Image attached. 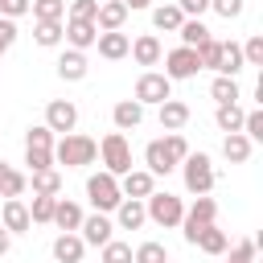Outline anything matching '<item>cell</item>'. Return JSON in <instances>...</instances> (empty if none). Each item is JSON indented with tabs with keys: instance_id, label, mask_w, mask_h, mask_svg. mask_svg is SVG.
Listing matches in <instances>:
<instances>
[{
	"instance_id": "cell-48",
	"label": "cell",
	"mask_w": 263,
	"mask_h": 263,
	"mask_svg": "<svg viewBox=\"0 0 263 263\" xmlns=\"http://www.w3.org/2000/svg\"><path fill=\"white\" fill-rule=\"evenodd\" d=\"M177 8H181V16L201 21V12H210V0H177Z\"/></svg>"
},
{
	"instance_id": "cell-19",
	"label": "cell",
	"mask_w": 263,
	"mask_h": 263,
	"mask_svg": "<svg viewBox=\"0 0 263 263\" xmlns=\"http://www.w3.org/2000/svg\"><path fill=\"white\" fill-rule=\"evenodd\" d=\"M115 222H119V230H140V226L148 222V214H144V201H136V197H123V201L115 205Z\"/></svg>"
},
{
	"instance_id": "cell-18",
	"label": "cell",
	"mask_w": 263,
	"mask_h": 263,
	"mask_svg": "<svg viewBox=\"0 0 263 263\" xmlns=\"http://www.w3.org/2000/svg\"><path fill=\"white\" fill-rule=\"evenodd\" d=\"M111 119H115V127H119V132H132V127H140V123H144V107H140L136 99H119V103L111 107Z\"/></svg>"
},
{
	"instance_id": "cell-47",
	"label": "cell",
	"mask_w": 263,
	"mask_h": 263,
	"mask_svg": "<svg viewBox=\"0 0 263 263\" xmlns=\"http://www.w3.org/2000/svg\"><path fill=\"white\" fill-rule=\"evenodd\" d=\"M29 12V0H0V16L4 21H16V16H25Z\"/></svg>"
},
{
	"instance_id": "cell-6",
	"label": "cell",
	"mask_w": 263,
	"mask_h": 263,
	"mask_svg": "<svg viewBox=\"0 0 263 263\" xmlns=\"http://www.w3.org/2000/svg\"><path fill=\"white\" fill-rule=\"evenodd\" d=\"M214 218H218V201L205 193V197H193V205L185 210V218H181V230H185V242L193 247L197 242V234L205 230V226H214Z\"/></svg>"
},
{
	"instance_id": "cell-22",
	"label": "cell",
	"mask_w": 263,
	"mask_h": 263,
	"mask_svg": "<svg viewBox=\"0 0 263 263\" xmlns=\"http://www.w3.org/2000/svg\"><path fill=\"white\" fill-rule=\"evenodd\" d=\"M185 123H189V103L164 99V103H160V127H164V132H181Z\"/></svg>"
},
{
	"instance_id": "cell-1",
	"label": "cell",
	"mask_w": 263,
	"mask_h": 263,
	"mask_svg": "<svg viewBox=\"0 0 263 263\" xmlns=\"http://www.w3.org/2000/svg\"><path fill=\"white\" fill-rule=\"evenodd\" d=\"M95 156H99V144H95L90 136L70 132V136H62V140H53V164L86 168V164H95Z\"/></svg>"
},
{
	"instance_id": "cell-29",
	"label": "cell",
	"mask_w": 263,
	"mask_h": 263,
	"mask_svg": "<svg viewBox=\"0 0 263 263\" xmlns=\"http://www.w3.org/2000/svg\"><path fill=\"white\" fill-rule=\"evenodd\" d=\"M181 21H185V16H181L177 4H156V8H152V25H156L160 33H177Z\"/></svg>"
},
{
	"instance_id": "cell-36",
	"label": "cell",
	"mask_w": 263,
	"mask_h": 263,
	"mask_svg": "<svg viewBox=\"0 0 263 263\" xmlns=\"http://www.w3.org/2000/svg\"><path fill=\"white\" fill-rule=\"evenodd\" d=\"M132 263H168V247L164 242H140L132 251Z\"/></svg>"
},
{
	"instance_id": "cell-25",
	"label": "cell",
	"mask_w": 263,
	"mask_h": 263,
	"mask_svg": "<svg viewBox=\"0 0 263 263\" xmlns=\"http://www.w3.org/2000/svg\"><path fill=\"white\" fill-rule=\"evenodd\" d=\"M251 148H255V144H251L242 132H230V136L222 140V156H226L230 164H247V160H251Z\"/></svg>"
},
{
	"instance_id": "cell-28",
	"label": "cell",
	"mask_w": 263,
	"mask_h": 263,
	"mask_svg": "<svg viewBox=\"0 0 263 263\" xmlns=\"http://www.w3.org/2000/svg\"><path fill=\"white\" fill-rule=\"evenodd\" d=\"M29 185H33V193H41V197H58V193H62V173H58V168L29 173Z\"/></svg>"
},
{
	"instance_id": "cell-15",
	"label": "cell",
	"mask_w": 263,
	"mask_h": 263,
	"mask_svg": "<svg viewBox=\"0 0 263 263\" xmlns=\"http://www.w3.org/2000/svg\"><path fill=\"white\" fill-rule=\"evenodd\" d=\"M86 70H90V62H86V53H78V49H66V53L58 58V78H62V82H82Z\"/></svg>"
},
{
	"instance_id": "cell-30",
	"label": "cell",
	"mask_w": 263,
	"mask_h": 263,
	"mask_svg": "<svg viewBox=\"0 0 263 263\" xmlns=\"http://www.w3.org/2000/svg\"><path fill=\"white\" fill-rule=\"evenodd\" d=\"M33 41H37L41 49L62 45V21H33Z\"/></svg>"
},
{
	"instance_id": "cell-51",
	"label": "cell",
	"mask_w": 263,
	"mask_h": 263,
	"mask_svg": "<svg viewBox=\"0 0 263 263\" xmlns=\"http://www.w3.org/2000/svg\"><path fill=\"white\" fill-rule=\"evenodd\" d=\"M123 8H127V12H136V8H152V0H123Z\"/></svg>"
},
{
	"instance_id": "cell-9",
	"label": "cell",
	"mask_w": 263,
	"mask_h": 263,
	"mask_svg": "<svg viewBox=\"0 0 263 263\" xmlns=\"http://www.w3.org/2000/svg\"><path fill=\"white\" fill-rule=\"evenodd\" d=\"M45 127H49L53 136H58V132L70 136V132L78 127V107H74L70 99H53V103L45 107Z\"/></svg>"
},
{
	"instance_id": "cell-35",
	"label": "cell",
	"mask_w": 263,
	"mask_h": 263,
	"mask_svg": "<svg viewBox=\"0 0 263 263\" xmlns=\"http://www.w3.org/2000/svg\"><path fill=\"white\" fill-rule=\"evenodd\" d=\"M53 205H58V197H41V193H33L29 222H37V226H49V222H53Z\"/></svg>"
},
{
	"instance_id": "cell-34",
	"label": "cell",
	"mask_w": 263,
	"mask_h": 263,
	"mask_svg": "<svg viewBox=\"0 0 263 263\" xmlns=\"http://www.w3.org/2000/svg\"><path fill=\"white\" fill-rule=\"evenodd\" d=\"M177 33H181V45H189V49H197V45H201V41L210 37V29H205V21H193V16H185Z\"/></svg>"
},
{
	"instance_id": "cell-14",
	"label": "cell",
	"mask_w": 263,
	"mask_h": 263,
	"mask_svg": "<svg viewBox=\"0 0 263 263\" xmlns=\"http://www.w3.org/2000/svg\"><path fill=\"white\" fill-rule=\"evenodd\" d=\"M123 21H127L123 0H103V4H99V12H95V29H99V33H119V29H123Z\"/></svg>"
},
{
	"instance_id": "cell-53",
	"label": "cell",
	"mask_w": 263,
	"mask_h": 263,
	"mask_svg": "<svg viewBox=\"0 0 263 263\" xmlns=\"http://www.w3.org/2000/svg\"><path fill=\"white\" fill-rule=\"evenodd\" d=\"M99 4H103V0H99Z\"/></svg>"
},
{
	"instance_id": "cell-43",
	"label": "cell",
	"mask_w": 263,
	"mask_h": 263,
	"mask_svg": "<svg viewBox=\"0 0 263 263\" xmlns=\"http://www.w3.org/2000/svg\"><path fill=\"white\" fill-rule=\"evenodd\" d=\"M255 251H259V242L255 238H242V242L230 247V259L226 263H255Z\"/></svg>"
},
{
	"instance_id": "cell-42",
	"label": "cell",
	"mask_w": 263,
	"mask_h": 263,
	"mask_svg": "<svg viewBox=\"0 0 263 263\" xmlns=\"http://www.w3.org/2000/svg\"><path fill=\"white\" fill-rule=\"evenodd\" d=\"M99 263H132V247L119 242V238H111V242L103 247V259H99Z\"/></svg>"
},
{
	"instance_id": "cell-21",
	"label": "cell",
	"mask_w": 263,
	"mask_h": 263,
	"mask_svg": "<svg viewBox=\"0 0 263 263\" xmlns=\"http://www.w3.org/2000/svg\"><path fill=\"white\" fill-rule=\"evenodd\" d=\"M242 70H247V62H242L238 41H222V53H218V74H222V78H238Z\"/></svg>"
},
{
	"instance_id": "cell-5",
	"label": "cell",
	"mask_w": 263,
	"mask_h": 263,
	"mask_svg": "<svg viewBox=\"0 0 263 263\" xmlns=\"http://www.w3.org/2000/svg\"><path fill=\"white\" fill-rule=\"evenodd\" d=\"M144 214H148V222L173 230V226H181V218H185V201H181L177 193H152V197H144Z\"/></svg>"
},
{
	"instance_id": "cell-11",
	"label": "cell",
	"mask_w": 263,
	"mask_h": 263,
	"mask_svg": "<svg viewBox=\"0 0 263 263\" xmlns=\"http://www.w3.org/2000/svg\"><path fill=\"white\" fill-rule=\"evenodd\" d=\"M119 193H123V197H136V201H144V197H152V193H156V177H152L148 168H132V173H123V177H119Z\"/></svg>"
},
{
	"instance_id": "cell-17",
	"label": "cell",
	"mask_w": 263,
	"mask_h": 263,
	"mask_svg": "<svg viewBox=\"0 0 263 263\" xmlns=\"http://www.w3.org/2000/svg\"><path fill=\"white\" fill-rule=\"evenodd\" d=\"M82 205L78 201H66V197H58V205H53V226L62 230V234H74L78 226H82Z\"/></svg>"
},
{
	"instance_id": "cell-50",
	"label": "cell",
	"mask_w": 263,
	"mask_h": 263,
	"mask_svg": "<svg viewBox=\"0 0 263 263\" xmlns=\"http://www.w3.org/2000/svg\"><path fill=\"white\" fill-rule=\"evenodd\" d=\"M8 251H12V234L0 226V255H8Z\"/></svg>"
},
{
	"instance_id": "cell-44",
	"label": "cell",
	"mask_w": 263,
	"mask_h": 263,
	"mask_svg": "<svg viewBox=\"0 0 263 263\" xmlns=\"http://www.w3.org/2000/svg\"><path fill=\"white\" fill-rule=\"evenodd\" d=\"M242 49V62L247 66H263V37L255 33V37H247V45H238Z\"/></svg>"
},
{
	"instance_id": "cell-2",
	"label": "cell",
	"mask_w": 263,
	"mask_h": 263,
	"mask_svg": "<svg viewBox=\"0 0 263 263\" xmlns=\"http://www.w3.org/2000/svg\"><path fill=\"white\" fill-rule=\"evenodd\" d=\"M181 177H185V189H189L193 197H205V193L214 189V181H218L214 160H210L205 152H189V156L181 160Z\"/></svg>"
},
{
	"instance_id": "cell-20",
	"label": "cell",
	"mask_w": 263,
	"mask_h": 263,
	"mask_svg": "<svg viewBox=\"0 0 263 263\" xmlns=\"http://www.w3.org/2000/svg\"><path fill=\"white\" fill-rule=\"evenodd\" d=\"M127 53H132V58H136L140 66H156L164 49H160V41H156V33H140V37L132 41V49H127Z\"/></svg>"
},
{
	"instance_id": "cell-38",
	"label": "cell",
	"mask_w": 263,
	"mask_h": 263,
	"mask_svg": "<svg viewBox=\"0 0 263 263\" xmlns=\"http://www.w3.org/2000/svg\"><path fill=\"white\" fill-rule=\"evenodd\" d=\"M25 164H29V173L53 168V148H25Z\"/></svg>"
},
{
	"instance_id": "cell-37",
	"label": "cell",
	"mask_w": 263,
	"mask_h": 263,
	"mask_svg": "<svg viewBox=\"0 0 263 263\" xmlns=\"http://www.w3.org/2000/svg\"><path fill=\"white\" fill-rule=\"evenodd\" d=\"M193 53H197V66H201V70H218V53H222V41H218V37H205V41H201Z\"/></svg>"
},
{
	"instance_id": "cell-41",
	"label": "cell",
	"mask_w": 263,
	"mask_h": 263,
	"mask_svg": "<svg viewBox=\"0 0 263 263\" xmlns=\"http://www.w3.org/2000/svg\"><path fill=\"white\" fill-rule=\"evenodd\" d=\"M95 12H99V0H70L66 21H95Z\"/></svg>"
},
{
	"instance_id": "cell-40",
	"label": "cell",
	"mask_w": 263,
	"mask_h": 263,
	"mask_svg": "<svg viewBox=\"0 0 263 263\" xmlns=\"http://www.w3.org/2000/svg\"><path fill=\"white\" fill-rule=\"evenodd\" d=\"M25 148H53V132H49L45 123H33V127L25 132Z\"/></svg>"
},
{
	"instance_id": "cell-10",
	"label": "cell",
	"mask_w": 263,
	"mask_h": 263,
	"mask_svg": "<svg viewBox=\"0 0 263 263\" xmlns=\"http://www.w3.org/2000/svg\"><path fill=\"white\" fill-rule=\"evenodd\" d=\"M78 230H82L78 238H82L86 247H107V242L115 238V222H111L107 214H90V218H82Z\"/></svg>"
},
{
	"instance_id": "cell-33",
	"label": "cell",
	"mask_w": 263,
	"mask_h": 263,
	"mask_svg": "<svg viewBox=\"0 0 263 263\" xmlns=\"http://www.w3.org/2000/svg\"><path fill=\"white\" fill-rule=\"evenodd\" d=\"M33 21H66V0H29Z\"/></svg>"
},
{
	"instance_id": "cell-12",
	"label": "cell",
	"mask_w": 263,
	"mask_h": 263,
	"mask_svg": "<svg viewBox=\"0 0 263 263\" xmlns=\"http://www.w3.org/2000/svg\"><path fill=\"white\" fill-rule=\"evenodd\" d=\"M62 37L70 41V49L86 53V49L99 41V29H95V21H66V25H62Z\"/></svg>"
},
{
	"instance_id": "cell-16",
	"label": "cell",
	"mask_w": 263,
	"mask_h": 263,
	"mask_svg": "<svg viewBox=\"0 0 263 263\" xmlns=\"http://www.w3.org/2000/svg\"><path fill=\"white\" fill-rule=\"evenodd\" d=\"M144 164H148V173H152V177H168V173L177 168V160L168 156L164 140H152V144L144 148Z\"/></svg>"
},
{
	"instance_id": "cell-32",
	"label": "cell",
	"mask_w": 263,
	"mask_h": 263,
	"mask_svg": "<svg viewBox=\"0 0 263 263\" xmlns=\"http://www.w3.org/2000/svg\"><path fill=\"white\" fill-rule=\"evenodd\" d=\"M210 99H214V103H238V99H242L238 78H222V74H218V78L210 82Z\"/></svg>"
},
{
	"instance_id": "cell-7",
	"label": "cell",
	"mask_w": 263,
	"mask_h": 263,
	"mask_svg": "<svg viewBox=\"0 0 263 263\" xmlns=\"http://www.w3.org/2000/svg\"><path fill=\"white\" fill-rule=\"evenodd\" d=\"M140 107H160L164 99H173V82L164 78V74H156V70H144L140 78H136V95H132Z\"/></svg>"
},
{
	"instance_id": "cell-31",
	"label": "cell",
	"mask_w": 263,
	"mask_h": 263,
	"mask_svg": "<svg viewBox=\"0 0 263 263\" xmlns=\"http://www.w3.org/2000/svg\"><path fill=\"white\" fill-rule=\"evenodd\" d=\"M197 251H205V255H226V230H218V226H205L201 234H197V242H193Z\"/></svg>"
},
{
	"instance_id": "cell-24",
	"label": "cell",
	"mask_w": 263,
	"mask_h": 263,
	"mask_svg": "<svg viewBox=\"0 0 263 263\" xmlns=\"http://www.w3.org/2000/svg\"><path fill=\"white\" fill-rule=\"evenodd\" d=\"M99 58H107V62H119V58H127V49H132V41H127V33H99Z\"/></svg>"
},
{
	"instance_id": "cell-8",
	"label": "cell",
	"mask_w": 263,
	"mask_h": 263,
	"mask_svg": "<svg viewBox=\"0 0 263 263\" xmlns=\"http://www.w3.org/2000/svg\"><path fill=\"white\" fill-rule=\"evenodd\" d=\"M197 53L189 49V45H177V49H168L164 53V78L168 82H185V78H197Z\"/></svg>"
},
{
	"instance_id": "cell-4",
	"label": "cell",
	"mask_w": 263,
	"mask_h": 263,
	"mask_svg": "<svg viewBox=\"0 0 263 263\" xmlns=\"http://www.w3.org/2000/svg\"><path fill=\"white\" fill-rule=\"evenodd\" d=\"M86 197H90L95 214H115V205L123 201L119 177H111V173H90V177H86Z\"/></svg>"
},
{
	"instance_id": "cell-13",
	"label": "cell",
	"mask_w": 263,
	"mask_h": 263,
	"mask_svg": "<svg viewBox=\"0 0 263 263\" xmlns=\"http://www.w3.org/2000/svg\"><path fill=\"white\" fill-rule=\"evenodd\" d=\"M0 226L8 230V234H25L33 222H29V205L21 201V197H8L4 205H0Z\"/></svg>"
},
{
	"instance_id": "cell-3",
	"label": "cell",
	"mask_w": 263,
	"mask_h": 263,
	"mask_svg": "<svg viewBox=\"0 0 263 263\" xmlns=\"http://www.w3.org/2000/svg\"><path fill=\"white\" fill-rule=\"evenodd\" d=\"M99 156H103V173H111V177L132 173V144L123 132H107L99 140Z\"/></svg>"
},
{
	"instance_id": "cell-27",
	"label": "cell",
	"mask_w": 263,
	"mask_h": 263,
	"mask_svg": "<svg viewBox=\"0 0 263 263\" xmlns=\"http://www.w3.org/2000/svg\"><path fill=\"white\" fill-rule=\"evenodd\" d=\"M242 115H247V111H242L238 103H218V111H214V123H218V127L230 136V132H242Z\"/></svg>"
},
{
	"instance_id": "cell-52",
	"label": "cell",
	"mask_w": 263,
	"mask_h": 263,
	"mask_svg": "<svg viewBox=\"0 0 263 263\" xmlns=\"http://www.w3.org/2000/svg\"><path fill=\"white\" fill-rule=\"evenodd\" d=\"M4 53H8V49H4V45H0V58H4Z\"/></svg>"
},
{
	"instance_id": "cell-45",
	"label": "cell",
	"mask_w": 263,
	"mask_h": 263,
	"mask_svg": "<svg viewBox=\"0 0 263 263\" xmlns=\"http://www.w3.org/2000/svg\"><path fill=\"white\" fill-rule=\"evenodd\" d=\"M164 148H168V156H173L177 164H181V160L189 156V140H185L181 132H168V136H164Z\"/></svg>"
},
{
	"instance_id": "cell-23",
	"label": "cell",
	"mask_w": 263,
	"mask_h": 263,
	"mask_svg": "<svg viewBox=\"0 0 263 263\" xmlns=\"http://www.w3.org/2000/svg\"><path fill=\"white\" fill-rule=\"evenodd\" d=\"M82 255H86V242L78 234H58L53 238V259L58 263H82Z\"/></svg>"
},
{
	"instance_id": "cell-26",
	"label": "cell",
	"mask_w": 263,
	"mask_h": 263,
	"mask_svg": "<svg viewBox=\"0 0 263 263\" xmlns=\"http://www.w3.org/2000/svg\"><path fill=\"white\" fill-rule=\"evenodd\" d=\"M25 189H29V177H25V173H16L12 164H4V160H0V197L8 201V197H21Z\"/></svg>"
},
{
	"instance_id": "cell-49",
	"label": "cell",
	"mask_w": 263,
	"mask_h": 263,
	"mask_svg": "<svg viewBox=\"0 0 263 263\" xmlns=\"http://www.w3.org/2000/svg\"><path fill=\"white\" fill-rule=\"evenodd\" d=\"M12 41H16V21H4V16H0V45L12 49Z\"/></svg>"
},
{
	"instance_id": "cell-39",
	"label": "cell",
	"mask_w": 263,
	"mask_h": 263,
	"mask_svg": "<svg viewBox=\"0 0 263 263\" xmlns=\"http://www.w3.org/2000/svg\"><path fill=\"white\" fill-rule=\"evenodd\" d=\"M242 136H247L251 144H259V140H263V111H259V107L242 115Z\"/></svg>"
},
{
	"instance_id": "cell-46",
	"label": "cell",
	"mask_w": 263,
	"mask_h": 263,
	"mask_svg": "<svg viewBox=\"0 0 263 263\" xmlns=\"http://www.w3.org/2000/svg\"><path fill=\"white\" fill-rule=\"evenodd\" d=\"M210 8H214L222 21H234V16H242L247 4H242V0H210Z\"/></svg>"
}]
</instances>
